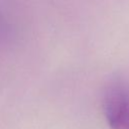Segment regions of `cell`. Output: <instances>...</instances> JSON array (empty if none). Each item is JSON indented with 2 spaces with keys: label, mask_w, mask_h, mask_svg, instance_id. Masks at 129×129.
<instances>
[{
  "label": "cell",
  "mask_w": 129,
  "mask_h": 129,
  "mask_svg": "<svg viewBox=\"0 0 129 129\" xmlns=\"http://www.w3.org/2000/svg\"><path fill=\"white\" fill-rule=\"evenodd\" d=\"M103 109L111 129H129V88L123 84L110 86L104 95Z\"/></svg>",
  "instance_id": "1"
}]
</instances>
